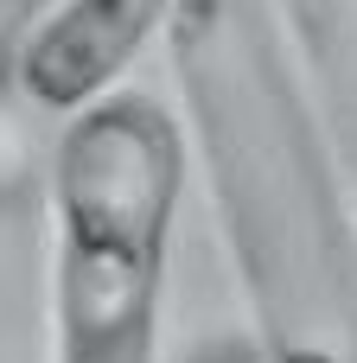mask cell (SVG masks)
I'll return each mask as SVG.
<instances>
[{
  "label": "cell",
  "instance_id": "cell-2",
  "mask_svg": "<svg viewBox=\"0 0 357 363\" xmlns=\"http://www.w3.org/2000/svg\"><path fill=\"white\" fill-rule=\"evenodd\" d=\"M172 0H45L13 45V83L32 108L77 121L121 96L141 51L166 32Z\"/></svg>",
  "mask_w": 357,
  "mask_h": 363
},
{
  "label": "cell",
  "instance_id": "cell-1",
  "mask_svg": "<svg viewBox=\"0 0 357 363\" xmlns=\"http://www.w3.org/2000/svg\"><path fill=\"white\" fill-rule=\"evenodd\" d=\"M185 198V134L121 89L51 147V363H160L166 255Z\"/></svg>",
  "mask_w": 357,
  "mask_h": 363
}]
</instances>
